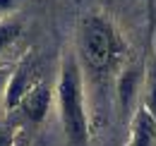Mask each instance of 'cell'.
Segmentation results:
<instances>
[{
  "instance_id": "cell-10",
  "label": "cell",
  "mask_w": 156,
  "mask_h": 146,
  "mask_svg": "<svg viewBox=\"0 0 156 146\" xmlns=\"http://www.w3.org/2000/svg\"><path fill=\"white\" fill-rule=\"evenodd\" d=\"M7 70H0V93H2V89H5V84H7Z\"/></svg>"
},
{
  "instance_id": "cell-7",
  "label": "cell",
  "mask_w": 156,
  "mask_h": 146,
  "mask_svg": "<svg viewBox=\"0 0 156 146\" xmlns=\"http://www.w3.org/2000/svg\"><path fill=\"white\" fill-rule=\"evenodd\" d=\"M20 22H0V50L20 36Z\"/></svg>"
},
{
  "instance_id": "cell-6",
  "label": "cell",
  "mask_w": 156,
  "mask_h": 146,
  "mask_svg": "<svg viewBox=\"0 0 156 146\" xmlns=\"http://www.w3.org/2000/svg\"><path fill=\"white\" fill-rule=\"evenodd\" d=\"M137 82H139V74L135 70H127V72L120 77V82H118V96H120L122 110L130 108V103L135 98V91H137Z\"/></svg>"
},
{
  "instance_id": "cell-4",
  "label": "cell",
  "mask_w": 156,
  "mask_h": 146,
  "mask_svg": "<svg viewBox=\"0 0 156 146\" xmlns=\"http://www.w3.org/2000/svg\"><path fill=\"white\" fill-rule=\"evenodd\" d=\"M34 84H31V67L29 65H22L17 72L7 79V89H5V106L7 108H17L24 96L29 93Z\"/></svg>"
},
{
  "instance_id": "cell-9",
  "label": "cell",
  "mask_w": 156,
  "mask_h": 146,
  "mask_svg": "<svg viewBox=\"0 0 156 146\" xmlns=\"http://www.w3.org/2000/svg\"><path fill=\"white\" fill-rule=\"evenodd\" d=\"M0 146H15V134L7 129H0Z\"/></svg>"
},
{
  "instance_id": "cell-8",
  "label": "cell",
  "mask_w": 156,
  "mask_h": 146,
  "mask_svg": "<svg viewBox=\"0 0 156 146\" xmlns=\"http://www.w3.org/2000/svg\"><path fill=\"white\" fill-rule=\"evenodd\" d=\"M149 115L156 122V70H154V82H151V98H149Z\"/></svg>"
},
{
  "instance_id": "cell-11",
  "label": "cell",
  "mask_w": 156,
  "mask_h": 146,
  "mask_svg": "<svg viewBox=\"0 0 156 146\" xmlns=\"http://www.w3.org/2000/svg\"><path fill=\"white\" fill-rule=\"evenodd\" d=\"M12 5H15V0H0V12H7Z\"/></svg>"
},
{
  "instance_id": "cell-5",
  "label": "cell",
  "mask_w": 156,
  "mask_h": 146,
  "mask_svg": "<svg viewBox=\"0 0 156 146\" xmlns=\"http://www.w3.org/2000/svg\"><path fill=\"white\" fill-rule=\"evenodd\" d=\"M154 134H156V122L149 115V110L142 108L137 113L135 120V134H132V146H154Z\"/></svg>"
},
{
  "instance_id": "cell-12",
  "label": "cell",
  "mask_w": 156,
  "mask_h": 146,
  "mask_svg": "<svg viewBox=\"0 0 156 146\" xmlns=\"http://www.w3.org/2000/svg\"><path fill=\"white\" fill-rule=\"evenodd\" d=\"M15 146H29V141H27V139H20V141H15Z\"/></svg>"
},
{
  "instance_id": "cell-3",
  "label": "cell",
  "mask_w": 156,
  "mask_h": 146,
  "mask_svg": "<svg viewBox=\"0 0 156 146\" xmlns=\"http://www.w3.org/2000/svg\"><path fill=\"white\" fill-rule=\"evenodd\" d=\"M20 106L31 122H41L48 113V106H51V89L46 84H34Z\"/></svg>"
},
{
  "instance_id": "cell-1",
  "label": "cell",
  "mask_w": 156,
  "mask_h": 146,
  "mask_svg": "<svg viewBox=\"0 0 156 146\" xmlns=\"http://www.w3.org/2000/svg\"><path fill=\"white\" fill-rule=\"evenodd\" d=\"M58 101H60V120L70 146H89V125L84 113L82 96V77L79 65L70 57L62 65V74L58 82Z\"/></svg>"
},
{
  "instance_id": "cell-2",
  "label": "cell",
  "mask_w": 156,
  "mask_h": 146,
  "mask_svg": "<svg viewBox=\"0 0 156 146\" xmlns=\"http://www.w3.org/2000/svg\"><path fill=\"white\" fill-rule=\"evenodd\" d=\"M82 55L91 70L106 72L122 55V41L111 22L98 15H89L82 22Z\"/></svg>"
}]
</instances>
